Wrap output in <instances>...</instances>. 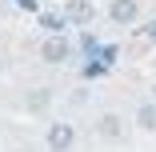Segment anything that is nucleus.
Listing matches in <instances>:
<instances>
[{
    "mask_svg": "<svg viewBox=\"0 0 156 152\" xmlns=\"http://www.w3.org/2000/svg\"><path fill=\"white\" fill-rule=\"evenodd\" d=\"M124 132V120L116 116V112H108V116H100V136H108V140H116Z\"/></svg>",
    "mask_w": 156,
    "mask_h": 152,
    "instance_id": "6",
    "label": "nucleus"
},
{
    "mask_svg": "<svg viewBox=\"0 0 156 152\" xmlns=\"http://www.w3.org/2000/svg\"><path fill=\"white\" fill-rule=\"evenodd\" d=\"M64 20H68V24H88V20H92V4H88V0H68Z\"/></svg>",
    "mask_w": 156,
    "mask_h": 152,
    "instance_id": "4",
    "label": "nucleus"
},
{
    "mask_svg": "<svg viewBox=\"0 0 156 152\" xmlns=\"http://www.w3.org/2000/svg\"><path fill=\"white\" fill-rule=\"evenodd\" d=\"M136 16H140L136 0H112V4H108V20L112 24H136Z\"/></svg>",
    "mask_w": 156,
    "mask_h": 152,
    "instance_id": "3",
    "label": "nucleus"
},
{
    "mask_svg": "<svg viewBox=\"0 0 156 152\" xmlns=\"http://www.w3.org/2000/svg\"><path fill=\"white\" fill-rule=\"evenodd\" d=\"M40 28H44L48 36H64L68 20H64V12H40Z\"/></svg>",
    "mask_w": 156,
    "mask_h": 152,
    "instance_id": "5",
    "label": "nucleus"
},
{
    "mask_svg": "<svg viewBox=\"0 0 156 152\" xmlns=\"http://www.w3.org/2000/svg\"><path fill=\"white\" fill-rule=\"evenodd\" d=\"M136 124L148 128V132H156V104H140L136 108Z\"/></svg>",
    "mask_w": 156,
    "mask_h": 152,
    "instance_id": "7",
    "label": "nucleus"
},
{
    "mask_svg": "<svg viewBox=\"0 0 156 152\" xmlns=\"http://www.w3.org/2000/svg\"><path fill=\"white\" fill-rule=\"evenodd\" d=\"M152 92H156V88H152Z\"/></svg>",
    "mask_w": 156,
    "mask_h": 152,
    "instance_id": "10",
    "label": "nucleus"
},
{
    "mask_svg": "<svg viewBox=\"0 0 156 152\" xmlns=\"http://www.w3.org/2000/svg\"><path fill=\"white\" fill-rule=\"evenodd\" d=\"M48 152H68L76 144V128L68 124V120H56V124H48Z\"/></svg>",
    "mask_w": 156,
    "mask_h": 152,
    "instance_id": "1",
    "label": "nucleus"
},
{
    "mask_svg": "<svg viewBox=\"0 0 156 152\" xmlns=\"http://www.w3.org/2000/svg\"><path fill=\"white\" fill-rule=\"evenodd\" d=\"M20 8H28V12H36V8H40V0H20Z\"/></svg>",
    "mask_w": 156,
    "mask_h": 152,
    "instance_id": "9",
    "label": "nucleus"
},
{
    "mask_svg": "<svg viewBox=\"0 0 156 152\" xmlns=\"http://www.w3.org/2000/svg\"><path fill=\"white\" fill-rule=\"evenodd\" d=\"M48 100H52V96L44 92V88H36V92H32V96H28V108H32V112H40V108H44Z\"/></svg>",
    "mask_w": 156,
    "mask_h": 152,
    "instance_id": "8",
    "label": "nucleus"
},
{
    "mask_svg": "<svg viewBox=\"0 0 156 152\" xmlns=\"http://www.w3.org/2000/svg\"><path fill=\"white\" fill-rule=\"evenodd\" d=\"M40 56L48 60V64H64V60L72 56V44H68L64 36H44V44H40Z\"/></svg>",
    "mask_w": 156,
    "mask_h": 152,
    "instance_id": "2",
    "label": "nucleus"
}]
</instances>
